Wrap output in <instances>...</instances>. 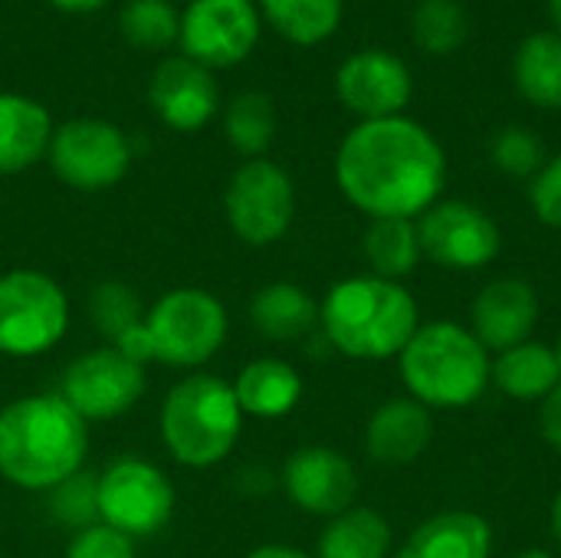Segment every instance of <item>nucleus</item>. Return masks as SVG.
<instances>
[{
  "mask_svg": "<svg viewBox=\"0 0 561 558\" xmlns=\"http://www.w3.org/2000/svg\"><path fill=\"white\" fill-rule=\"evenodd\" d=\"M335 181L371 220H417L440 201L447 158L440 141L408 115L358 122L335 151Z\"/></svg>",
  "mask_w": 561,
  "mask_h": 558,
  "instance_id": "f257e3e1",
  "label": "nucleus"
},
{
  "mask_svg": "<svg viewBox=\"0 0 561 558\" xmlns=\"http://www.w3.org/2000/svg\"><path fill=\"white\" fill-rule=\"evenodd\" d=\"M89 424L59 395H26L0 408V477L20 490H53L82 470Z\"/></svg>",
  "mask_w": 561,
  "mask_h": 558,
  "instance_id": "f03ea898",
  "label": "nucleus"
},
{
  "mask_svg": "<svg viewBox=\"0 0 561 558\" xmlns=\"http://www.w3.org/2000/svg\"><path fill=\"white\" fill-rule=\"evenodd\" d=\"M319 326L335 352L362 362H381L404 352L411 335L421 329V312L404 283L368 273L339 280L325 293Z\"/></svg>",
  "mask_w": 561,
  "mask_h": 558,
  "instance_id": "7ed1b4c3",
  "label": "nucleus"
},
{
  "mask_svg": "<svg viewBox=\"0 0 561 558\" xmlns=\"http://www.w3.org/2000/svg\"><path fill=\"white\" fill-rule=\"evenodd\" d=\"M401 382L431 411L470 408L493 382V358L480 339L450 319L421 326L398 355Z\"/></svg>",
  "mask_w": 561,
  "mask_h": 558,
  "instance_id": "20e7f679",
  "label": "nucleus"
},
{
  "mask_svg": "<svg viewBox=\"0 0 561 558\" xmlns=\"http://www.w3.org/2000/svg\"><path fill=\"white\" fill-rule=\"evenodd\" d=\"M227 329V309L214 293L178 286L148 306L141 329L115 349L141 365L161 362L171 368H201L224 349Z\"/></svg>",
  "mask_w": 561,
  "mask_h": 558,
  "instance_id": "39448f33",
  "label": "nucleus"
},
{
  "mask_svg": "<svg viewBox=\"0 0 561 558\" xmlns=\"http://www.w3.org/2000/svg\"><path fill=\"white\" fill-rule=\"evenodd\" d=\"M240 434L243 411L233 385L214 375H187L161 405V441L181 467L204 470L227 460Z\"/></svg>",
  "mask_w": 561,
  "mask_h": 558,
  "instance_id": "423d86ee",
  "label": "nucleus"
},
{
  "mask_svg": "<svg viewBox=\"0 0 561 558\" xmlns=\"http://www.w3.org/2000/svg\"><path fill=\"white\" fill-rule=\"evenodd\" d=\"M69 329L62 286L39 270L0 273V352L10 358L46 355Z\"/></svg>",
  "mask_w": 561,
  "mask_h": 558,
  "instance_id": "0eeeda50",
  "label": "nucleus"
},
{
  "mask_svg": "<svg viewBox=\"0 0 561 558\" xmlns=\"http://www.w3.org/2000/svg\"><path fill=\"white\" fill-rule=\"evenodd\" d=\"M224 214L247 247H273L293 227L296 184L286 168L270 158L243 161L227 184Z\"/></svg>",
  "mask_w": 561,
  "mask_h": 558,
  "instance_id": "6e6552de",
  "label": "nucleus"
},
{
  "mask_svg": "<svg viewBox=\"0 0 561 558\" xmlns=\"http://www.w3.org/2000/svg\"><path fill=\"white\" fill-rule=\"evenodd\" d=\"M174 516V487L154 464L118 457L99 474V523L128 539L161 533Z\"/></svg>",
  "mask_w": 561,
  "mask_h": 558,
  "instance_id": "1a4fd4ad",
  "label": "nucleus"
},
{
  "mask_svg": "<svg viewBox=\"0 0 561 558\" xmlns=\"http://www.w3.org/2000/svg\"><path fill=\"white\" fill-rule=\"evenodd\" d=\"M46 158L62 184L95 194L115 187L128 174L131 145L125 132L105 118H69L53 128Z\"/></svg>",
  "mask_w": 561,
  "mask_h": 558,
  "instance_id": "9d476101",
  "label": "nucleus"
},
{
  "mask_svg": "<svg viewBox=\"0 0 561 558\" xmlns=\"http://www.w3.org/2000/svg\"><path fill=\"white\" fill-rule=\"evenodd\" d=\"M417 237L424 260L450 273H477L503 247L500 224L473 201H437L417 217Z\"/></svg>",
  "mask_w": 561,
  "mask_h": 558,
  "instance_id": "9b49d317",
  "label": "nucleus"
},
{
  "mask_svg": "<svg viewBox=\"0 0 561 558\" xmlns=\"http://www.w3.org/2000/svg\"><path fill=\"white\" fill-rule=\"evenodd\" d=\"M145 395V365L115 345L92 349L62 372L59 398L89 424L112 421L131 411Z\"/></svg>",
  "mask_w": 561,
  "mask_h": 558,
  "instance_id": "f8f14e48",
  "label": "nucleus"
},
{
  "mask_svg": "<svg viewBox=\"0 0 561 558\" xmlns=\"http://www.w3.org/2000/svg\"><path fill=\"white\" fill-rule=\"evenodd\" d=\"M260 39V10L253 0H191L181 13V49L187 59L214 69L237 66Z\"/></svg>",
  "mask_w": 561,
  "mask_h": 558,
  "instance_id": "ddd939ff",
  "label": "nucleus"
},
{
  "mask_svg": "<svg viewBox=\"0 0 561 558\" xmlns=\"http://www.w3.org/2000/svg\"><path fill=\"white\" fill-rule=\"evenodd\" d=\"M335 92L342 105L362 122L394 118L408 109L414 79L401 56L385 49L352 53L335 72Z\"/></svg>",
  "mask_w": 561,
  "mask_h": 558,
  "instance_id": "4468645a",
  "label": "nucleus"
},
{
  "mask_svg": "<svg viewBox=\"0 0 561 558\" xmlns=\"http://www.w3.org/2000/svg\"><path fill=\"white\" fill-rule=\"evenodd\" d=\"M283 490L309 516H339L358 500V474L335 447H299L283 467Z\"/></svg>",
  "mask_w": 561,
  "mask_h": 558,
  "instance_id": "2eb2a0df",
  "label": "nucleus"
},
{
  "mask_svg": "<svg viewBox=\"0 0 561 558\" xmlns=\"http://www.w3.org/2000/svg\"><path fill=\"white\" fill-rule=\"evenodd\" d=\"M539 322V293L519 276H500L486 283L470 306V332L486 352H506L533 339Z\"/></svg>",
  "mask_w": 561,
  "mask_h": 558,
  "instance_id": "dca6fc26",
  "label": "nucleus"
},
{
  "mask_svg": "<svg viewBox=\"0 0 561 558\" xmlns=\"http://www.w3.org/2000/svg\"><path fill=\"white\" fill-rule=\"evenodd\" d=\"M148 102L168 128L197 132L217 112V79L207 66L174 56L154 69L148 82Z\"/></svg>",
  "mask_w": 561,
  "mask_h": 558,
  "instance_id": "f3484780",
  "label": "nucleus"
},
{
  "mask_svg": "<svg viewBox=\"0 0 561 558\" xmlns=\"http://www.w3.org/2000/svg\"><path fill=\"white\" fill-rule=\"evenodd\" d=\"M434 441V418L414 398H391L378 405L365 428V451L375 464L404 467L424 457Z\"/></svg>",
  "mask_w": 561,
  "mask_h": 558,
  "instance_id": "a211bd4d",
  "label": "nucleus"
},
{
  "mask_svg": "<svg viewBox=\"0 0 561 558\" xmlns=\"http://www.w3.org/2000/svg\"><path fill=\"white\" fill-rule=\"evenodd\" d=\"M493 526L470 510H447L424 520L394 558H490Z\"/></svg>",
  "mask_w": 561,
  "mask_h": 558,
  "instance_id": "6ab92c4d",
  "label": "nucleus"
},
{
  "mask_svg": "<svg viewBox=\"0 0 561 558\" xmlns=\"http://www.w3.org/2000/svg\"><path fill=\"white\" fill-rule=\"evenodd\" d=\"M53 141L49 112L16 92H0V174H16L46 158Z\"/></svg>",
  "mask_w": 561,
  "mask_h": 558,
  "instance_id": "aec40b11",
  "label": "nucleus"
},
{
  "mask_svg": "<svg viewBox=\"0 0 561 558\" xmlns=\"http://www.w3.org/2000/svg\"><path fill=\"white\" fill-rule=\"evenodd\" d=\"M233 395L243 418L250 414V418L276 421L296 411V405L302 401V375L283 358H253L237 375Z\"/></svg>",
  "mask_w": 561,
  "mask_h": 558,
  "instance_id": "412c9836",
  "label": "nucleus"
},
{
  "mask_svg": "<svg viewBox=\"0 0 561 558\" xmlns=\"http://www.w3.org/2000/svg\"><path fill=\"white\" fill-rule=\"evenodd\" d=\"M250 326L270 342H299L319 326V303L302 286L276 280L253 293Z\"/></svg>",
  "mask_w": 561,
  "mask_h": 558,
  "instance_id": "4be33fe9",
  "label": "nucleus"
},
{
  "mask_svg": "<svg viewBox=\"0 0 561 558\" xmlns=\"http://www.w3.org/2000/svg\"><path fill=\"white\" fill-rule=\"evenodd\" d=\"M490 385H496L513 401H523V405L539 401L542 405L561 385V372L552 345L529 339L523 345L500 352L493 362V382Z\"/></svg>",
  "mask_w": 561,
  "mask_h": 558,
  "instance_id": "5701e85b",
  "label": "nucleus"
},
{
  "mask_svg": "<svg viewBox=\"0 0 561 558\" xmlns=\"http://www.w3.org/2000/svg\"><path fill=\"white\" fill-rule=\"evenodd\" d=\"M391 543V523L378 510L352 506L325 523L316 558H388Z\"/></svg>",
  "mask_w": 561,
  "mask_h": 558,
  "instance_id": "b1692460",
  "label": "nucleus"
},
{
  "mask_svg": "<svg viewBox=\"0 0 561 558\" xmlns=\"http://www.w3.org/2000/svg\"><path fill=\"white\" fill-rule=\"evenodd\" d=\"M513 79L526 102L561 109V33H529L513 56Z\"/></svg>",
  "mask_w": 561,
  "mask_h": 558,
  "instance_id": "393cba45",
  "label": "nucleus"
},
{
  "mask_svg": "<svg viewBox=\"0 0 561 558\" xmlns=\"http://www.w3.org/2000/svg\"><path fill=\"white\" fill-rule=\"evenodd\" d=\"M365 260L371 266V276L401 283L417 270L424 260L421 253V237H417V220L404 217H381L371 220L365 234Z\"/></svg>",
  "mask_w": 561,
  "mask_h": 558,
  "instance_id": "a878e982",
  "label": "nucleus"
},
{
  "mask_svg": "<svg viewBox=\"0 0 561 558\" xmlns=\"http://www.w3.org/2000/svg\"><path fill=\"white\" fill-rule=\"evenodd\" d=\"M263 16L296 46H316L329 39L339 23L345 0H260Z\"/></svg>",
  "mask_w": 561,
  "mask_h": 558,
  "instance_id": "bb28decb",
  "label": "nucleus"
},
{
  "mask_svg": "<svg viewBox=\"0 0 561 558\" xmlns=\"http://www.w3.org/2000/svg\"><path fill=\"white\" fill-rule=\"evenodd\" d=\"M224 135L233 151H240L247 161L263 158L266 148L276 138V109L266 92L247 89L230 99L224 112Z\"/></svg>",
  "mask_w": 561,
  "mask_h": 558,
  "instance_id": "cd10ccee",
  "label": "nucleus"
},
{
  "mask_svg": "<svg viewBox=\"0 0 561 558\" xmlns=\"http://www.w3.org/2000/svg\"><path fill=\"white\" fill-rule=\"evenodd\" d=\"M89 319L99 335L108 339V345H122L128 335H135L145 322V306L135 296L131 286L118 280H105L92 286L89 293Z\"/></svg>",
  "mask_w": 561,
  "mask_h": 558,
  "instance_id": "c85d7f7f",
  "label": "nucleus"
},
{
  "mask_svg": "<svg viewBox=\"0 0 561 558\" xmlns=\"http://www.w3.org/2000/svg\"><path fill=\"white\" fill-rule=\"evenodd\" d=\"M118 30L138 49H164L181 39V13L171 0H128Z\"/></svg>",
  "mask_w": 561,
  "mask_h": 558,
  "instance_id": "c756f323",
  "label": "nucleus"
},
{
  "mask_svg": "<svg viewBox=\"0 0 561 558\" xmlns=\"http://www.w3.org/2000/svg\"><path fill=\"white\" fill-rule=\"evenodd\" d=\"M414 43L431 56H450L467 39V10L457 0H421L411 20Z\"/></svg>",
  "mask_w": 561,
  "mask_h": 558,
  "instance_id": "7c9ffc66",
  "label": "nucleus"
},
{
  "mask_svg": "<svg viewBox=\"0 0 561 558\" xmlns=\"http://www.w3.org/2000/svg\"><path fill=\"white\" fill-rule=\"evenodd\" d=\"M49 513L69 526V529H85L99 523V474L79 470L59 487L49 490Z\"/></svg>",
  "mask_w": 561,
  "mask_h": 558,
  "instance_id": "2f4dec72",
  "label": "nucleus"
},
{
  "mask_svg": "<svg viewBox=\"0 0 561 558\" xmlns=\"http://www.w3.org/2000/svg\"><path fill=\"white\" fill-rule=\"evenodd\" d=\"M490 158L503 174L533 181L539 174V168L546 164V145L533 128L510 125V128L496 132V138L490 145Z\"/></svg>",
  "mask_w": 561,
  "mask_h": 558,
  "instance_id": "473e14b6",
  "label": "nucleus"
},
{
  "mask_svg": "<svg viewBox=\"0 0 561 558\" xmlns=\"http://www.w3.org/2000/svg\"><path fill=\"white\" fill-rule=\"evenodd\" d=\"M66 558H135V539L122 536L105 523H95L69 539Z\"/></svg>",
  "mask_w": 561,
  "mask_h": 558,
  "instance_id": "72a5a7b5",
  "label": "nucleus"
},
{
  "mask_svg": "<svg viewBox=\"0 0 561 558\" xmlns=\"http://www.w3.org/2000/svg\"><path fill=\"white\" fill-rule=\"evenodd\" d=\"M529 204L546 227L561 230V155L549 158L529 181Z\"/></svg>",
  "mask_w": 561,
  "mask_h": 558,
  "instance_id": "f704fd0d",
  "label": "nucleus"
},
{
  "mask_svg": "<svg viewBox=\"0 0 561 558\" xmlns=\"http://www.w3.org/2000/svg\"><path fill=\"white\" fill-rule=\"evenodd\" d=\"M539 428H542V437L561 454V385L542 401V408H539Z\"/></svg>",
  "mask_w": 561,
  "mask_h": 558,
  "instance_id": "c9c22d12",
  "label": "nucleus"
},
{
  "mask_svg": "<svg viewBox=\"0 0 561 558\" xmlns=\"http://www.w3.org/2000/svg\"><path fill=\"white\" fill-rule=\"evenodd\" d=\"M243 558H316V556H309V553H302V549H296V546L270 543V546H260V549H253L250 556H243Z\"/></svg>",
  "mask_w": 561,
  "mask_h": 558,
  "instance_id": "e433bc0d",
  "label": "nucleus"
},
{
  "mask_svg": "<svg viewBox=\"0 0 561 558\" xmlns=\"http://www.w3.org/2000/svg\"><path fill=\"white\" fill-rule=\"evenodd\" d=\"M46 3H53L56 10H66V13H92V10H99L105 0H46Z\"/></svg>",
  "mask_w": 561,
  "mask_h": 558,
  "instance_id": "4c0bfd02",
  "label": "nucleus"
},
{
  "mask_svg": "<svg viewBox=\"0 0 561 558\" xmlns=\"http://www.w3.org/2000/svg\"><path fill=\"white\" fill-rule=\"evenodd\" d=\"M549 526H552V536H556V543H559V549H561V487H559V493H556V500H552Z\"/></svg>",
  "mask_w": 561,
  "mask_h": 558,
  "instance_id": "58836bf2",
  "label": "nucleus"
},
{
  "mask_svg": "<svg viewBox=\"0 0 561 558\" xmlns=\"http://www.w3.org/2000/svg\"><path fill=\"white\" fill-rule=\"evenodd\" d=\"M549 16H552V23L559 26L561 33V0H549Z\"/></svg>",
  "mask_w": 561,
  "mask_h": 558,
  "instance_id": "ea45409f",
  "label": "nucleus"
},
{
  "mask_svg": "<svg viewBox=\"0 0 561 558\" xmlns=\"http://www.w3.org/2000/svg\"><path fill=\"white\" fill-rule=\"evenodd\" d=\"M516 558H556L552 553H546V549H526V553H519Z\"/></svg>",
  "mask_w": 561,
  "mask_h": 558,
  "instance_id": "a19ab883",
  "label": "nucleus"
},
{
  "mask_svg": "<svg viewBox=\"0 0 561 558\" xmlns=\"http://www.w3.org/2000/svg\"><path fill=\"white\" fill-rule=\"evenodd\" d=\"M552 352H556V362H559V372H561V335H559V342L552 345Z\"/></svg>",
  "mask_w": 561,
  "mask_h": 558,
  "instance_id": "79ce46f5",
  "label": "nucleus"
}]
</instances>
